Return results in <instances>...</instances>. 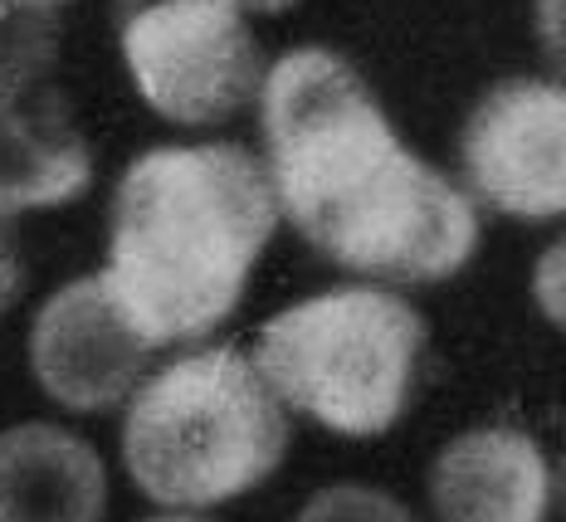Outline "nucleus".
Segmentation results:
<instances>
[{"label":"nucleus","instance_id":"f257e3e1","mask_svg":"<svg viewBox=\"0 0 566 522\" xmlns=\"http://www.w3.org/2000/svg\"><path fill=\"white\" fill-rule=\"evenodd\" d=\"M259 133L283 220L342 274L420 289L474 259V196L400 142L337 50L303 44L264 69Z\"/></svg>","mask_w":566,"mask_h":522},{"label":"nucleus","instance_id":"f03ea898","mask_svg":"<svg viewBox=\"0 0 566 522\" xmlns=\"http://www.w3.org/2000/svg\"><path fill=\"white\" fill-rule=\"evenodd\" d=\"M283 210L240 142H167L123 166L103 283L151 352L206 342L240 307Z\"/></svg>","mask_w":566,"mask_h":522},{"label":"nucleus","instance_id":"7ed1b4c3","mask_svg":"<svg viewBox=\"0 0 566 522\" xmlns=\"http://www.w3.org/2000/svg\"><path fill=\"white\" fill-rule=\"evenodd\" d=\"M117 445L147 503L206 513L279 473L289 455V406L240 347H200L147 372L123 406Z\"/></svg>","mask_w":566,"mask_h":522},{"label":"nucleus","instance_id":"20e7f679","mask_svg":"<svg viewBox=\"0 0 566 522\" xmlns=\"http://www.w3.org/2000/svg\"><path fill=\"white\" fill-rule=\"evenodd\" d=\"M420 307L381 283H342L274 313L254 366L293 415L342 440H381L416 400L424 362Z\"/></svg>","mask_w":566,"mask_h":522},{"label":"nucleus","instance_id":"39448f33","mask_svg":"<svg viewBox=\"0 0 566 522\" xmlns=\"http://www.w3.org/2000/svg\"><path fill=\"white\" fill-rule=\"evenodd\" d=\"M127 83L161 123L216 127L259 98L264 54L234 0H113Z\"/></svg>","mask_w":566,"mask_h":522},{"label":"nucleus","instance_id":"423d86ee","mask_svg":"<svg viewBox=\"0 0 566 522\" xmlns=\"http://www.w3.org/2000/svg\"><path fill=\"white\" fill-rule=\"evenodd\" d=\"M459 166L469 196L499 216H566V83H493L459 133Z\"/></svg>","mask_w":566,"mask_h":522},{"label":"nucleus","instance_id":"0eeeda50","mask_svg":"<svg viewBox=\"0 0 566 522\" xmlns=\"http://www.w3.org/2000/svg\"><path fill=\"white\" fill-rule=\"evenodd\" d=\"M151 347L127 323L103 274L69 279L30 323V376L59 410L103 415L147 382Z\"/></svg>","mask_w":566,"mask_h":522},{"label":"nucleus","instance_id":"6e6552de","mask_svg":"<svg viewBox=\"0 0 566 522\" xmlns=\"http://www.w3.org/2000/svg\"><path fill=\"white\" fill-rule=\"evenodd\" d=\"M434 522H547L552 464L517 425H474L430 464Z\"/></svg>","mask_w":566,"mask_h":522},{"label":"nucleus","instance_id":"1a4fd4ad","mask_svg":"<svg viewBox=\"0 0 566 522\" xmlns=\"http://www.w3.org/2000/svg\"><path fill=\"white\" fill-rule=\"evenodd\" d=\"M108 464L78 430L20 420L0 430V522H103Z\"/></svg>","mask_w":566,"mask_h":522},{"label":"nucleus","instance_id":"9d476101","mask_svg":"<svg viewBox=\"0 0 566 522\" xmlns=\"http://www.w3.org/2000/svg\"><path fill=\"white\" fill-rule=\"evenodd\" d=\"M88 186L93 152L64 93L40 88L0 113V216L15 220L74 206L88 196Z\"/></svg>","mask_w":566,"mask_h":522},{"label":"nucleus","instance_id":"9b49d317","mask_svg":"<svg viewBox=\"0 0 566 522\" xmlns=\"http://www.w3.org/2000/svg\"><path fill=\"white\" fill-rule=\"evenodd\" d=\"M59 64V10L0 0V113L44 88Z\"/></svg>","mask_w":566,"mask_h":522},{"label":"nucleus","instance_id":"f8f14e48","mask_svg":"<svg viewBox=\"0 0 566 522\" xmlns=\"http://www.w3.org/2000/svg\"><path fill=\"white\" fill-rule=\"evenodd\" d=\"M293 522H416L410 508L371 483H327L298 508Z\"/></svg>","mask_w":566,"mask_h":522},{"label":"nucleus","instance_id":"ddd939ff","mask_svg":"<svg viewBox=\"0 0 566 522\" xmlns=\"http://www.w3.org/2000/svg\"><path fill=\"white\" fill-rule=\"evenodd\" d=\"M533 303L552 327L566 332V240L547 244L533 264Z\"/></svg>","mask_w":566,"mask_h":522},{"label":"nucleus","instance_id":"4468645a","mask_svg":"<svg viewBox=\"0 0 566 522\" xmlns=\"http://www.w3.org/2000/svg\"><path fill=\"white\" fill-rule=\"evenodd\" d=\"M25 293V254H20V240L10 230V220L0 216V317L20 303Z\"/></svg>","mask_w":566,"mask_h":522},{"label":"nucleus","instance_id":"2eb2a0df","mask_svg":"<svg viewBox=\"0 0 566 522\" xmlns=\"http://www.w3.org/2000/svg\"><path fill=\"white\" fill-rule=\"evenodd\" d=\"M533 25H537V44L547 54V64L566 74V0H537Z\"/></svg>","mask_w":566,"mask_h":522},{"label":"nucleus","instance_id":"dca6fc26","mask_svg":"<svg viewBox=\"0 0 566 522\" xmlns=\"http://www.w3.org/2000/svg\"><path fill=\"white\" fill-rule=\"evenodd\" d=\"M234 6H240L244 15H283V10H293L298 0H234Z\"/></svg>","mask_w":566,"mask_h":522},{"label":"nucleus","instance_id":"f3484780","mask_svg":"<svg viewBox=\"0 0 566 522\" xmlns=\"http://www.w3.org/2000/svg\"><path fill=\"white\" fill-rule=\"evenodd\" d=\"M142 522H200L196 513H157V518H142Z\"/></svg>","mask_w":566,"mask_h":522},{"label":"nucleus","instance_id":"a211bd4d","mask_svg":"<svg viewBox=\"0 0 566 522\" xmlns=\"http://www.w3.org/2000/svg\"><path fill=\"white\" fill-rule=\"evenodd\" d=\"M25 6H44V10H59V6H69V0H25Z\"/></svg>","mask_w":566,"mask_h":522},{"label":"nucleus","instance_id":"6ab92c4d","mask_svg":"<svg viewBox=\"0 0 566 522\" xmlns=\"http://www.w3.org/2000/svg\"><path fill=\"white\" fill-rule=\"evenodd\" d=\"M562 498H566V464H562Z\"/></svg>","mask_w":566,"mask_h":522}]
</instances>
